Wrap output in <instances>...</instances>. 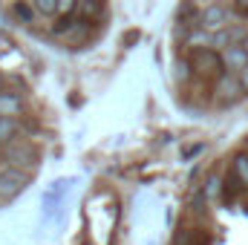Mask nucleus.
Listing matches in <instances>:
<instances>
[{"label":"nucleus","instance_id":"0eeeda50","mask_svg":"<svg viewBox=\"0 0 248 245\" xmlns=\"http://www.w3.org/2000/svg\"><path fill=\"white\" fill-rule=\"evenodd\" d=\"M12 12H15V17H17L20 23H32V20L38 17L35 3H26V0H15V3H12Z\"/></svg>","mask_w":248,"mask_h":245},{"label":"nucleus","instance_id":"1a4fd4ad","mask_svg":"<svg viewBox=\"0 0 248 245\" xmlns=\"http://www.w3.org/2000/svg\"><path fill=\"white\" fill-rule=\"evenodd\" d=\"M17 113H20V101L15 95L3 92L0 95V116H17Z\"/></svg>","mask_w":248,"mask_h":245},{"label":"nucleus","instance_id":"f3484780","mask_svg":"<svg viewBox=\"0 0 248 245\" xmlns=\"http://www.w3.org/2000/svg\"><path fill=\"white\" fill-rule=\"evenodd\" d=\"M199 245H208V243H199Z\"/></svg>","mask_w":248,"mask_h":245},{"label":"nucleus","instance_id":"6e6552de","mask_svg":"<svg viewBox=\"0 0 248 245\" xmlns=\"http://www.w3.org/2000/svg\"><path fill=\"white\" fill-rule=\"evenodd\" d=\"M101 6H104V0H78L75 15H81L84 20H93L95 15H101Z\"/></svg>","mask_w":248,"mask_h":245},{"label":"nucleus","instance_id":"9d476101","mask_svg":"<svg viewBox=\"0 0 248 245\" xmlns=\"http://www.w3.org/2000/svg\"><path fill=\"white\" fill-rule=\"evenodd\" d=\"M234 170H237V176H240V184L248 187V153H237V156H234Z\"/></svg>","mask_w":248,"mask_h":245},{"label":"nucleus","instance_id":"2eb2a0df","mask_svg":"<svg viewBox=\"0 0 248 245\" xmlns=\"http://www.w3.org/2000/svg\"><path fill=\"white\" fill-rule=\"evenodd\" d=\"M190 3H196V6H211L214 0H190Z\"/></svg>","mask_w":248,"mask_h":245},{"label":"nucleus","instance_id":"20e7f679","mask_svg":"<svg viewBox=\"0 0 248 245\" xmlns=\"http://www.w3.org/2000/svg\"><path fill=\"white\" fill-rule=\"evenodd\" d=\"M228 20H231V12H228L222 3H211V6H205L202 15H199V26H202V29H211V32L225 29Z\"/></svg>","mask_w":248,"mask_h":245},{"label":"nucleus","instance_id":"dca6fc26","mask_svg":"<svg viewBox=\"0 0 248 245\" xmlns=\"http://www.w3.org/2000/svg\"><path fill=\"white\" fill-rule=\"evenodd\" d=\"M243 46H246V52H248V35H246V38H243Z\"/></svg>","mask_w":248,"mask_h":245},{"label":"nucleus","instance_id":"ddd939ff","mask_svg":"<svg viewBox=\"0 0 248 245\" xmlns=\"http://www.w3.org/2000/svg\"><path fill=\"white\" fill-rule=\"evenodd\" d=\"M234 6H237L243 15H248V0H234Z\"/></svg>","mask_w":248,"mask_h":245},{"label":"nucleus","instance_id":"4468645a","mask_svg":"<svg viewBox=\"0 0 248 245\" xmlns=\"http://www.w3.org/2000/svg\"><path fill=\"white\" fill-rule=\"evenodd\" d=\"M240 78H243V87L248 90V66H246V69H240Z\"/></svg>","mask_w":248,"mask_h":245},{"label":"nucleus","instance_id":"f03ea898","mask_svg":"<svg viewBox=\"0 0 248 245\" xmlns=\"http://www.w3.org/2000/svg\"><path fill=\"white\" fill-rule=\"evenodd\" d=\"M3 162L17 168V170H29V168H35L38 153H35L32 144H6L3 147Z\"/></svg>","mask_w":248,"mask_h":245},{"label":"nucleus","instance_id":"9b49d317","mask_svg":"<svg viewBox=\"0 0 248 245\" xmlns=\"http://www.w3.org/2000/svg\"><path fill=\"white\" fill-rule=\"evenodd\" d=\"M32 3H35L38 15H46V17L58 15V6H61V0H32Z\"/></svg>","mask_w":248,"mask_h":245},{"label":"nucleus","instance_id":"f257e3e1","mask_svg":"<svg viewBox=\"0 0 248 245\" xmlns=\"http://www.w3.org/2000/svg\"><path fill=\"white\" fill-rule=\"evenodd\" d=\"M190 63H193V69H196L199 75H208V78H211V75H225V72H228L222 52H217V49H211V46L193 49V52H190Z\"/></svg>","mask_w":248,"mask_h":245},{"label":"nucleus","instance_id":"f8f14e48","mask_svg":"<svg viewBox=\"0 0 248 245\" xmlns=\"http://www.w3.org/2000/svg\"><path fill=\"white\" fill-rule=\"evenodd\" d=\"M15 136V122L12 116H0V141H9Z\"/></svg>","mask_w":248,"mask_h":245},{"label":"nucleus","instance_id":"39448f33","mask_svg":"<svg viewBox=\"0 0 248 245\" xmlns=\"http://www.w3.org/2000/svg\"><path fill=\"white\" fill-rule=\"evenodd\" d=\"M23 184H26V170H17V168H12V165L0 168V199L15 196Z\"/></svg>","mask_w":248,"mask_h":245},{"label":"nucleus","instance_id":"7ed1b4c3","mask_svg":"<svg viewBox=\"0 0 248 245\" xmlns=\"http://www.w3.org/2000/svg\"><path fill=\"white\" fill-rule=\"evenodd\" d=\"M243 92H246V87H243L240 72H231V69H228L225 75H219V81H217V101L231 104V101H237Z\"/></svg>","mask_w":248,"mask_h":245},{"label":"nucleus","instance_id":"423d86ee","mask_svg":"<svg viewBox=\"0 0 248 245\" xmlns=\"http://www.w3.org/2000/svg\"><path fill=\"white\" fill-rule=\"evenodd\" d=\"M222 58H225V66H228L231 72H240V69L248 66V52H246V46H240V44L225 46V49H222Z\"/></svg>","mask_w":248,"mask_h":245}]
</instances>
